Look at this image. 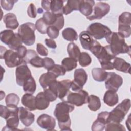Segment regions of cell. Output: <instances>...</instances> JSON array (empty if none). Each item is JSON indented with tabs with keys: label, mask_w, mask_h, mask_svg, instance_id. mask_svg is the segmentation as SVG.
Returning <instances> with one entry per match:
<instances>
[{
	"label": "cell",
	"mask_w": 131,
	"mask_h": 131,
	"mask_svg": "<svg viewBox=\"0 0 131 131\" xmlns=\"http://www.w3.org/2000/svg\"><path fill=\"white\" fill-rule=\"evenodd\" d=\"M74 108V105L67 101H63L56 104L54 115L58 121V126L60 130H71L69 113L72 112Z\"/></svg>",
	"instance_id": "cell-1"
},
{
	"label": "cell",
	"mask_w": 131,
	"mask_h": 131,
	"mask_svg": "<svg viewBox=\"0 0 131 131\" xmlns=\"http://www.w3.org/2000/svg\"><path fill=\"white\" fill-rule=\"evenodd\" d=\"M105 38L115 56L120 54H130V46L125 42L124 37L119 32H111Z\"/></svg>",
	"instance_id": "cell-2"
},
{
	"label": "cell",
	"mask_w": 131,
	"mask_h": 131,
	"mask_svg": "<svg viewBox=\"0 0 131 131\" xmlns=\"http://www.w3.org/2000/svg\"><path fill=\"white\" fill-rule=\"evenodd\" d=\"M130 107L129 99H124L111 112H109L108 122H114L120 123L124 118L126 114Z\"/></svg>",
	"instance_id": "cell-3"
},
{
	"label": "cell",
	"mask_w": 131,
	"mask_h": 131,
	"mask_svg": "<svg viewBox=\"0 0 131 131\" xmlns=\"http://www.w3.org/2000/svg\"><path fill=\"white\" fill-rule=\"evenodd\" d=\"M35 30V25L30 22L25 23L19 26L18 33L21 38L23 43L28 46H31L34 43L35 41L34 32Z\"/></svg>",
	"instance_id": "cell-4"
},
{
	"label": "cell",
	"mask_w": 131,
	"mask_h": 131,
	"mask_svg": "<svg viewBox=\"0 0 131 131\" xmlns=\"http://www.w3.org/2000/svg\"><path fill=\"white\" fill-rule=\"evenodd\" d=\"M98 59L101 68L104 70L114 69L112 60L116 57L112 53L110 46L101 47L100 51L95 56Z\"/></svg>",
	"instance_id": "cell-5"
},
{
	"label": "cell",
	"mask_w": 131,
	"mask_h": 131,
	"mask_svg": "<svg viewBox=\"0 0 131 131\" xmlns=\"http://www.w3.org/2000/svg\"><path fill=\"white\" fill-rule=\"evenodd\" d=\"M87 31L96 39H101L106 37L112 31L110 28L100 23H94L90 25Z\"/></svg>",
	"instance_id": "cell-6"
},
{
	"label": "cell",
	"mask_w": 131,
	"mask_h": 131,
	"mask_svg": "<svg viewBox=\"0 0 131 131\" xmlns=\"http://www.w3.org/2000/svg\"><path fill=\"white\" fill-rule=\"evenodd\" d=\"M118 32L124 38L129 37L131 34V14L129 12H124L119 16Z\"/></svg>",
	"instance_id": "cell-7"
},
{
	"label": "cell",
	"mask_w": 131,
	"mask_h": 131,
	"mask_svg": "<svg viewBox=\"0 0 131 131\" xmlns=\"http://www.w3.org/2000/svg\"><path fill=\"white\" fill-rule=\"evenodd\" d=\"M88 93L82 89L74 92L69 91L66 101L74 105L80 106L88 103Z\"/></svg>",
	"instance_id": "cell-8"
},
{
	"label": "cell",
	"mask_w": 131,
	"mask_h": 131,
	"mask_svg": "<svg viewBox=\"0 0 131 131\" xmlns=\"http://www.w3.org/2000/svg\"><path fill=\"white\" fill-rule=\"evenodd\" d=\"M87 79L88 75L84 69L81 68L76 69L74 72V79L71 82L72 90L74 92L82 90Z\"/></svg>",
	"instance_id": "cell-9"
},
{
	"label": "cell",
	"mask_w": 131,
	"mask_h": 131,
	"mask_svg": "<svg viewBox=\"0 0 131 131\" xmlns=\"http://www.w3.org/2000/svg\"><path fill=\"white\" fill-rule=\"evenodd\" d=\"M110 10V6L108 4L104 2H99L97 3L96 4H95L91 15L86 17V18L90 20L101 19L108 14Z\"/></svg>",
	"instance_id": "cell-10"
},
{
	"label": "cell",
	"mask_w": 131,
	"mask_h": 131,
	"mask_svg": "<svg viewBox=\"0 0 131 131\" xmlns=\"http://www.w3.org/2000/svg\"><path fill=\"white\" fill-rule=\"evenodd\" d=\"M2 59H5V63L9 68H14L21 64H26L24 63L23 58H21L17 52L12 50H7Z\"/></svg>",
	"instance_id": "cell-11"
},
{
	"label": "cell",
	"mask_w": 131,
	"mask_h": 131,
	"mask_svg": "<svg viewBox=\"0 0 131 131\" xmlns=\"http://www.w3.org/2000/svg\"><path fill=\"white\" fill-rule=\"evenodd\" d=\"M123 83V79L120 75L115 72H108L107 76L105 80V88L117 92Z\"/></svg>",
	"instance_id": "cell-12"
},
{
	"label": "cell",
	"mask_w": 131,
	"mask_h": 131,
	"mask_svg": "<svg viewBox=\"0 0 131 131\" xmlns=\"http://www.w3.org/2000/svg\"><path fill=\"white\" fill-rule=\"evenodd\" d=\"M8 107L11 108V112L9 117L6 119V126L5 127L7 128L5 130H16L20 120L18 115V107L17 106Z\"/></svg>",
	"instance_id": "cell-13"
},
{
	"label": "cell",
	"mask_w": 131,
	"mask_h": 131,
	"mask_svg": "<svg viewBox=\"0 0 131 131\" xmlns=\"http://www.w3.org/2000/svg\"><path fill=\"white\" fill-rule=\"evenodd\" d=\"M31 76V72L27 64L17 67L15 70V77L16 82L18 85L23 86L24 82Z\"/></svg>",
	"instance_id": "cell-14"
},
{
	"label": "cell",
	"mask_w": 131,
	"mask_h": 131,
	"mask_svg": "<svg viewBox=\"0 0 131 131\" xmlns=\"http://www.w3.org/2000/svg\"><path fill=\"white\" fill-rule=\"evenodd\" d=\"M37 124L41 128L48 130H54L56 121L55 119L46 114H43L40 115L36 121Z\"/></svg>",
	"instance_id": "cell-15"
},
{
	"label": "cell",
	"mask_w": 131,
	"mask_h": 131,
	"mask_svg": "<svg viewBox=\"0 0 131 131\" xmlns=\"http://www.w3.org/2000/svg\"><path fill=\"white\" fill-rule=\"evenodd\" d=\"M72 81L69 79L57 81L56 89L58 98L63 100L67 95L71 86Z\"/></svg>",
	"instance_id": "cell-16"
},
{
	"label": "cell",
	"mask_w": 131,
	"mask_h": 131,
	"mask_svg": "<svg viewBox=\"0 0 131 131\" xmlns=\"http://www.w3.org/2000/svg\"><path fill=\"white\" fill-rule=\"evenodd\" d=\"M18 115L22 123L26 127L30 126L34 121V115L23 107H18Z\"/></svg>",
	"instance_id": "cell-17"
},
{
	"label": "cell",
	"mask_w": 131,
	"mask_h": 131,
	"mask_svg": "<svg viewBox=\"0 0 131 131\" xmlns=\"http://www.w3.org/2000/svg\"><path fill=\"white\" fill-rule=\"evenodd\" d=\"M112 62L114 68L116 70L123 73L130 74V64L123 59L115 57L113 60Z\"/></svg>",
	"instance_id": "cell-18"
},
{
	"label": "cell",
	"mask_w": 131,
	"mask_h": 131,
	"mask_svg": "<svg viewBox=\"0 0 131 131\" xmlns=\"http://www.w3.org/2000/svg\"><path fill=\"white\" fill-rule=\"evenodd\" d=\"M95 3V1L93 0H81L79 11L85 16H89L92 13Z\"/></svg>",
	"instance_id": "cell-19"
},
{
	"label": "cell",
	"mask_w": 131,
	"mask_h": 131,
	"mask_svg": "<svg viewBox=\"0 0 131 131\" xmlns=\"http://www.w3.org/2000/svg\"><path fill=\"white\" fill-rule=\"evenodd\" d=\"M79 37L82 48L85 50H90L95 41L92 35L87 31H83L80 33Z\"/></svg>",
	"instance_id": "cell-20"
},
{
	"label": "cell",
	"mask_w": 131,
	"mask_h": 131,
	"mask_svg": "<svg viewBox=\"0 0 131 131\" xmlns=\"http://www.w3.org/2000/svg\"><path fill=\"white\" fill-rule=\"evenodd\" d=\"M103 102L109 106H114L119 101V97L116 92L108 90L104 94L103 96Z\"/></svg>",
	"instance_id": "cell-21"
},
{
	"label": "cell",
	"mask_w": 131,
	"mask_h": 131,
	"mask_svg": "<svg viewBox=\"0 0 131 131\" xmlns=\"http://www.w3.org/2000/svg\"><path fill=\"white\" fill-rule=\"evenodd\" d=\"M50 102L46 97L43 92H39L35 97L36 108L39 110H45L49 106Z\"/></svg>",
	"instance_id": "cell-22"
},
{
	"label": "cell",
	"mask_w": 131,
	"mask_h": 131,
	"mask_svg": "<svg viewBox=\"0 0 131 131\" xmlns=\"http://www.w3.org/2000/svg\"><path fill=\"white\" fill-rule=\"evenodd\" d=\"M3 21L6 25V27L11 30H15L19 26L16 15L12 13L6 14L4 16Z\"/></svg>",
	"instance_id": "cell-23"
},
{
	"label": "cell",
	"mask_w": 131,
	"mask_h": 131,
	"mask_svg": "<svg viewBox=\"0 0 131 131\" xmlns=\"http://www.w3.org/2000/svg\"><path fill=\"white\" fill-rule=\"evenodd\" d=\"M57 77L52 73L48 72L42 74L39 78V82L40 85L44 89L48 88L49 85L56 80Z\"/></svg>",
	"instance_id": "cell-24"
},
{
	"label": "cell",
	"mask_w": 131,
	"mask_h": 131,
	"mask_svg": "<svg viewBox=\"0 0 131 131\" xmlns=\"http://www.w3.org/2000/svg\"><path fill=\"white\" fill-rule=\"evenodd\" d=\"M21 103L29 111H34L36 109L35 106V97L32 94L29 93L24 94L21 98Z\"/></svg>",
	"instance_id": "cell-25"
},
{
	"label": "cell",
	"mask_w": 131,
	"mask_h": 131,
	"mask_svg": "<svg viewBox=\"0 0 131 131\" xmlns=\"http://www.w3.org/2000/svg\"><path fill=\"white\" fill-rule=\"evenodd\" d=\"M80 0H69L63 9V14L68 15L73 11H78L79 9Z\"/></svg>",
	"instance_id": "cell-26"
},
{
	"label": "cell",
	"mask_w": 131,
	"mask_h": 131,
	"mask_svg": "<svg viewBox=\"0 0 131 131\" xmlns=\"http://www.w3.org/2000/svg\"><path fill=\"white\" fill-rule=\"evenodd\" d=\"M92 74L95 80L98 82H102L106 79L108 72L102 68H95L92 70Z\"/></svg>",
	"instance_id": "cell-27"
},
{
	"label": "cell",
	"mask_w": 131,
	"mask_h": 131,
	"mask_svg": "<svg viewBox=\"0 0 131 131\" xmlns=\"http://www.w3.org/2000/svg\"><path fill=\"white\" fill-rule=\"evenodd\" d=\"M88 107L92 111H96L101 107V102L99 98L97 96L91 95L88 99Z\"/></svg>",
	"instance_id": "cell-28"
},
{
	"label": "cell",
	"mask_w": 131,
	"mask_h": 131,
	"mask_svg": "<svg viewBox=\"0 0 131 131\" xmlns=\"http://www.w3.org/2000/svg\"><path fill=\"white\" fill-rule=\"evenodd\" d=\"M67 52L70 57L78 61L80 54V51L79 47L74 42L69 43L67 46Z\"/></svg>",
	"instance_id": "cell-29"
},
{
	"label": "cell",
	"mask_w": 131,
	"mask_h": 131,
	"mask_svg": "<svg viewBox=\"0 0 131 131\" xmlns=\"http://www.w3.org/2000/svg\"><path fill=\"white\" fill-rule=\"evenodd\" d=\"M63 38L67 41H73L78 39V34L76 31L72 28H67L62 32Z\"/></svg>",
	"instance_id": "cell-30"
},
{
	"label": "cell",
	"mask_w": 131,
	"mask_h": 131,
	"mask_svg": "<svg viewBox=\"0 0 131 131\" xmlns=\"http://www.w3.org/2000/svg\"><path fill=\"white\" fill-rule=\"evenodd\" d=\"M23 87L24 91L26 93L33 94L36 88V82L34 78L31 76L29 79H28L24 82Z\"/></svg>",
	"instance_id": "cell-31"
},
{
	"label": "cell",
	"mask_w": 131,
	"mask_h": 131,
	"mask_svg": "<svg viewBox=\"0 0 131 131\" xmlns=\"http://www.w3.org/2000/svg\"><path fill=\"white\" fill-rule=\"evenodd\" d=\"M64 2V1H60V0L51 1L50 10L51 12L55 14H63Z\"/></svg>",
	"instance_id": "cell-32"
},
{
	"label": "cell",
	"mask_w": 131,
	"mask_h": 131,
	"mask_svg": "<svg viewBox=\"0 0 131 131\" xmlns=\"http://www.w3.org/2000/svg\"><path fill=\"white\" fill-rule=\"evenodd\" d=\"M77 60L71 57H66L62 59L61 66L64 68L66 71L69 72L75 69L77 67Z\"/></svg>",
	"instance_id": "cell-33"
},
{
	"label": "cell",
	"mask_w": 131,
	"mask_h": 131,
	"mask_svg": "<svg viewBox=\"0 0 131 131\" xmlns=\"http://www.w3.org/2000/svg\"><path fill=\"white\" fill-rule=\"evenodd\" d=\"M15 33L12 30H5L1 32L0 39L2 42L9 45L14 36Z\"/></svg>",
	"instance_id": "cell-34"
},
{
	"label": "cell",
	"mask_w": 131,
	"mask_h": 131,
	"mask_svg": "<svg viewBox=\"0 0 131 131\" xmlns=\"http://www.w3.org/2000/svg\"><path fill=\"white\" fill-rule=\"evenodd\" d=\"M5 101L8 106H17L19 102V98L16 94L10 93L6 96Z\"/></svg>",
	"instance_id": "cell-35"
},
{
	"label": "cell",
	"mask_w": 131,
	"mask_h": 131,
	"mask_svg": "<svg viewBox=\"0 0 131 131\" xmlns=\"http://www.w3.org/2000/svg\"><path fill=\"white\" fill-rule=\"evenodd\" d=\"M22 43L23 41L20 35L18 33H15L14 36L10 44L8 45V47L12 50L17 51V50L22 46Z\"/></svg>",
	"instance_id": "cell-36"
},
{
	"label": "cell",
	"mask_w": 131,
	"mask_h": 131,
	"mask_svg": "<svg viewBox=\"0 0 131 131\" xmlns=\"http://www.w3.org/2000/svg\"><path fill=\"white\" fill-rule=\"evenodd\" d=\"M78 61L79 64L82 67H85L89 66L92 62V58L90 55L86 52L80 53Z\"/></svg>",
	"instance_id": "cell-37"
},
{
	"label": "cell",
	"mask_w": 131,
	"mask_h": 131,
	"mask_svg": "<svg viewBox=\"0 0 131 131\" xmlns=\"http://www.w3.org/2000/svg\"><path fill=\"white\" fill-rule=\"evenodd\" d=\"M105 130L106 131H114V130H120L125 131L126 129L124 126L120 123L109 122L107 123L105 126Z\"/></svg>",
	"instance_id": "cell-38"
},
{
	"label": "cell",
	"mask_w": 131,
	"mask_h": 131,
	"mask_svg": "<svg viewBox=\"0 0 131 131\" xmlns=\"http://www.w3.org/2000/svg\"><path fill=\"white\" fill-rule=\"evenodd\" d=\"M56 14H54L51 11H47L43 13L42 18L49 26H53L56 20Z\"/></svg>",
	"instance_id": "cell-39"
},
{
	"label": "cell",
	"mask_w": 131,
	"mask_h": 131,
	"mask_svg": "<svg viewBox=\"0 0 131 131\" xmlns=\"http://www.w3.org/2000/svg\"><path fill=\"white\" fill-rule=\"evenodd\" d=\"M35 27L36 29L41 34H46L47 33V29L49 26L47 24V23L43 19L40 18L38 19L35 23Z\"/></svg>",
	"instance_id": "cell-40"
},
{
	"label": "cell",
	"mask_w": 131,
	"mask_h": 131,
	"mask_svg": "<svg viewBox=\"0 0 131 131\" xmlns=\"http://www.w3.org/2000/svg\"><path fill=\"white\" fill-rule=\"evenodd\" d=\"M54 74L57 77L60 76H63L66 74V70L64 68L59 64H55L50 70L48 71Z\"/></svg>",
	"instance_id": "cell-41"
},
{
	"label": "cell",
	"mask_w": 131,
	"mask_h": 131,
	"mask_svg": "<svg viewBox=\"0 0 131 131\" xmlns=\"http://www.w3.org/2000/svg\"><path fill=\"white\" fill-rule=\"evenodd\" d=\"M106 125V123L103 120L98 119L96 120L93 123L92 126V131H102Z\"/></svg>",
	"instance_id": "cell-42"
},
{
	"label": "cell",
	"mask_w": 131,
	"mask_h": 131,
	"mask_svg": "<svg viewBox=\"0 0 131 131\" xmlns=\"http://www.w3.org/2000/svg\"><path fill=\"white\" fill-rule=\"evenodd\" d=\"M43 93L47 98L51 102L55 101L58 97L55 91L49 88L44 89Z\"/></svg>",
	"instance_id": "cell-43"
},
{
	"label": "cell",
	"mask_w": 131,
	"mask_h": 131,
	"mask_svg": "<svg viewBox=\"0 0 131 131\" xmlns=\"http://www.w3.org/2000/svg\"><path fill=\"white\" fill-rule=\"evenodd\" d=\"M59 30L54 26H49L47 29V33L51 39H55L59 35Z\"/></svg>",
	"instance_id": "cell-44"
},
{
	"label": "cell",
	"mask_w": 131,
	"mask_h": 131,
	"mask_svg": "<svg viewBox=\"0 0 131 131\" xmlns=\"http://www.w3.org/2000/svg\"><path fill=\"white\" fill-rule=\"evenodd\" d=\"M17 2V1L13 0H2L1 1V5L4 10L7 11H10L12 9L14 3Z\"/></svg>",
	"instance_id": "cell-45"
},
{
	"label": "cell",
	"mask_w": 131,
	"mask_h": 131,
	"mask_svg": "<svg viewBox=\"0 0 131 131\" xmlns=\"http://www.w3.org/2000/svg\"><path fill=\"white\" fill-rule=\"evenodd\" d=\"M29 63L36 68L43 67V58H40L37 55L30 61Z\"/></svg>",
	"instance_id": "cell-46"
},
{
	"label": "cell",
	"mask_w": 131,
	"mask_h": 131,
	"mask_svg": "<svg viewBox=\"0 0 131 131\" xmlns=\"http://www.w3.org/2000/svg\"><path fill=\"white\" fill-rule=\"evenodd\" d=\"M56 20L53 25L56 27L59 30H61L64 26V19L63 16V14H57Z\"/></svg>",
	"instance_id": "cell-47"
},
{
	"label": "cell",
	"mask_w": 131,
	"mask_h": 131,
	"mask_svg": "<svg viewBox=\"0 0 131 131\" xmlns=\"http://www.w3.org/2000/svg\"><path fill=\"white\" fill-rule=\"evenodd\" d=\"M55 64V62L52 58L49 57L43 58V67L47 71L50 70Z\"/></svg>",
	"instance_id": "cell-48"
},
{
	"label": "cell",
	"mask_w": 131,
	"mask_h": 131,
	"mask_svg": "<svg viewBox=\"0 0 131 131\" xmlns=\"http://www.w3.org/2000/svg\"><path fill=\"white\" fill-rule=\"evenodd\" d=\"M37 55L36 52L33 50H29L27 51L26 55L24 58V63L27 64V63H29L30 61L35 56Z\"/></svg>",
	"instance_id": "cell-49"
},
{
	"label": "cell",
	"mask_w": 131,
	"mask_h": 131,
	"mask_svg": "<svg viewBox=\"0 0 131 131\" xmlns=\"http://www.w3.org/2000/svg\"><path fill=\"white\" fill-rule=\"evenodd\" d=\"M11 112V108L8 106L3 105H0V115L1 117L6 119L9 116Z\"/></svg>",
	"instance_id": "cell-50"
},
{
	"label": "cell",
	"mask_w": 131,
	"mask_h": 131,
	"mask_svg": "<svg viewBox=\"0 0 131 131\" xmlns=\"http://www.w3.org/2000/svg\"><path fill=\"white\" fill-rule=\"evenodd\" d=\"M37 52L41 56H46L48 55V51L47 49L41 43H38L36 45Z\"/></svg>",
	"instance_id": "cell-51"
},
{
	"label": "cell",
	"mask_w": 131,
	"mask_h": 131,
	"mask_svg": "<svg viewBox=\"0 0 131 131\" xmlns=\"http://www.w3.org/2000/svg\"><path fill=\"white\" fill-rule=\"evenodd\" d=\"M37 10L36 9L35 6L33 3H31L29 6L27 10V13L29 16L31 18H35L37 15Z\"/></svg>",
	"instance_id": "cell-52"
},
{
	"label": "cell",
	"mask_w": 131,
	"mask_h": 131,
	"mask_svg": "<svg viewBox=\"0 0 131 131\" xmlns=\"http://www.w3.org/2000/svg\"><path fill=\"white\" fill-rule=\"evenodd\" d=\"M109 116V112H101L98 114L97 116V118L101 119L104 121L106 124L108 123V118Z\"/></svg>",
	"instance_id": "cell-53"
},
{
	"label": "cell",
	"mask_w": 131,
	"mask_h": 131,
	"mask_svg": "<svg viewBox=\"0 0 131 131\" xmlns=\"http://www.w3.org/2000/svg\"><path fill=\"white\" fill-rule=\"evenodd\" d=\"M45 43L46 45L48 47H49L50 48H51V49H55L57 47V45H56V42L53 39H51V38H50V39L46 38L45 40Z\"/></svg>",
	"instance_id": "cell-54"
},
{
	"label": "cell",
	"mask_w": 131,
	"mask_h": 131,
	"mask_svg": "<svg viewBox=\"0 0 131 131\" xmlns=\"http://www.w3.org/2000/svg\"><path fill=\"white\" fill-rule=\"evenodd\" d=\"M27 51L28 50H27V48L25 46H21L17 50L16 52L21 58L24 59L25 55H26Z\"/></svg>",
	"instance_id": "cell-55"
},
{
	"label": "cell",
	"mask_w": 131,
	"mask_h": 131,
	"mask_svg": "<svg viewBox=\"0 0 131 131\" xmlns=\"http://www.w3.org/2000/svg\"><path fill=\"white\" fill-rule=\"evenodd\" d=\"M51 6V1L43 0L41 1V6L44 10L47 11H50Z\"/></svg>",
	"instance_id": "cell-56"
},
{
	"label": "cell",
	"mask_w": 131,
	"mask_h": 131,
	"mask_svg": "<svg viewBox=\"0 0 131 131\" xmlns=\"http://www.w3.org/2000/svg\"><path fill=\"white\" fill-rule=\"evenodd\" d=\"M7 49L5 47L1 46V59H2L3 56H4L5 52L7 51Z\"/></svg>",
	"instance_id": "cell-57"
},
{
	"label": "cell",
	"mask_w": 131,
	"mask_h": 131,
	"mask_svg": "<svg viewBox=\"0 0 131 131\" xmlns=\"http://www.w3.org/2000/svg\"><path fill=\"white\" fill-rule=\"evenodd\" d=\"M130 114H129V116L128 117V119L126 121V125L128 127V129L129 130H130V128L129 127H130Z\"/></svg>",
	"instance_id": "cell-58"
},
{
	"label": "cell",
	"mask_w": 131,
	"mask_h": 131,
	"mask_svg": "<svg viewBox=\"0 0 131 131\" xmlns=\"http://www.w3.org/2000/svg\"><path fill=\"white\" fill-rule=\"evenodd\" d=\"M37 11L38 13H42L43 12V10L41 8H39Z\"/></svg>",
	"instance_id": "cell-59"
}]
</instances>
